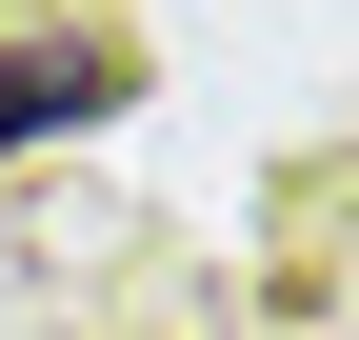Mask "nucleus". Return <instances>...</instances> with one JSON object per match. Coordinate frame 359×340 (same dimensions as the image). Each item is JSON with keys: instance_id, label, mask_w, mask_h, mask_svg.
Listing matches in <instances>:
<instances>
[{"instance_id": "obj_1", "label": "nucleus", "mask_w": 359, "mask_h": 340, "mask_svg": "<svg viewBox=\"0 0 359 340\" xmlns=\"http://www.w3.org/2000/svg\"><path fill=\"white\" fill-rule=\"evenodd\" d=\"M100 100H120V40L0 20V160H20V140H60V120H100Z\"/></svg>"}]
</instances>
